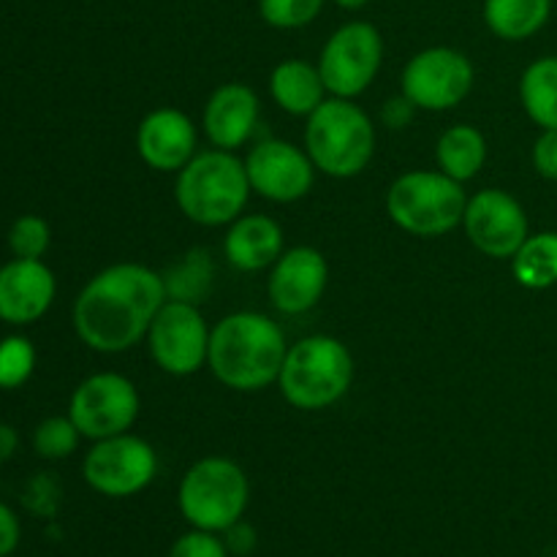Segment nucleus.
I'll return each mask as SVG.
<instances>
[{"instance_id": "1", "label": "nucleus", "mask_w": 557, "mask_h": 557, "mask_svg": "<svg viewBox=\"0 0 557 557\" xmlns=\"http://www.w3.org/2000/svg\"><path fill=\"white\" fill-rule=\"evenodd\" d=\"M169 286L141 264H112L90 277L74 302V330L98 354H123L150 332Z\"/></svg>"}, {"instance_id": "2", "label": "nucleus", "mask_w": 557, "mask_h": 557, "mask_svg": "<svg viewBox=\"0 0 557 557\" xmlns=\"http://www.w3.org/2000/svg\"><path fill=\"white\" fill-rule=\"evenodd\" d=\"M286 354L288 346L281 326L267 315L243 310L215 324L207 364L228 389L259 392L281 379Z\"/></svg>"}, {"instance_id": "3", "label": "nucleus", "mask_w": 557, "mask_h": 557, "mask_svg": "<svg viewBox=\"0 0 557 557\" xmlns=\"http://www.w3.org/2000/svg\"><path fill=\"white\" fill-rule=\"evenodd\" d=\"M250 180L245 161L232 150L196 152L177 172L174 199L183 215L199 226L234 223L250 196Z\"/></svg>"}, {"instance_id": "4", "label": "nucleus", "mask_w": 557, "mask_h": 557, "mask_svg": "<svg viewBox=\"0 0 557 557\" xmlns=\"http://www.w3.org/2000/svg\"><path fill=\"white\" fill-rule=\"evenodd\" d=\"M305 147L315 169L337 180L357 177L375 150V128L368 112L351 98H324L308 117Z\"/></svg>"}, {"instance_id": "5", "label": "nucleus", "mask_w": 557, "mask_h": 557, "mask_svg": "<svg viewBox=\"0 0 557 557\" xmlns=\"http://www.w3.org/2000/svg\"><path fill=\"white\" fill-rule=\"evenodd\" d=\"M354 379L351 351L337 337L310 335L294 343L281 370L286 403L302 411H321L341 400Z\"/></svg>"}, {"instance_id": "6", "label": "nucleus", "mask_w": 557, "mask_h": 557, "mask_svg": "<svg viewBox=\"0 0 557 557\" xmlns=\"http://www.w3.org/2000/svg\"><path fill=\"white\" fill-rule=\"evenodd\" d=\"M250 484L243 468L228 457H205L180 482L177 504L190 528L226 533L248 509Z\"/></svg>"}, {"instance_id": "7", "label": "nucleus", "mask_w": 557, "mask_h": 557, "mask_svg": "<svg viewBox=\"0 0 557 557\" xmlns=\"http://www.w3.org/2000/svg\"><path fill=\"white\" fill-rule=\"evenodd\" d=\"M468 196L462 183L444 172H408L392 183L386 212L413 237H444L466 215Z\"/></svg>"}, {"instance_id": "8", "label": "nucleus", "mask_w": 557, "mask_h": 557, "mask_svg": "<svg viewBox=\"0 0 557 557\" xmlns=\"http://www.w3.org/2000/svg\"><path fill=\"white\" fill-rule=\"evenodd\" d=\"M384 60V38L370 22H346L324 44L319 71L335 98H357L373 85Z\"/></svg>"}, {"instance_id": "9", "label": "nucleus", "mask_w": 557, "mask_h": 557, "mask_svg": "<svg viewBox=\"0 0 557 557\" xmlns=\"http://www.w3.org/2000/svg\"><path fill=\"white\" fill-rule=\"evenodd\" d=\"M473 63L451 47H430L413 54L400 76L403 96L424 112H446L468 98L473 87Z\"/></svg>"}, {"instance_id": "10", "label": "nucleus", "mask_w": 557, "mask_h": 557, "mask_svg": "<svg viewBox=\"0 0 557 557\" xmlns=\"http://www.w3.org/2000/svg\"><path fill=\"white\" fill-rule=\"evenodd\" d=\"M82 473L96 493L107 498H131L150 487L158 473V457L145 438L120 433L92 444Z\"/></svg>"}, {"instance_id": "11", "label": "nucleus", "mask_w": 557, "mask_h": 557, "mask_svg": "<svg viewBox=\"0 0 557 557\" xmlns=\"http://www.w3.org/2000/svg\"><path fill=\"white\" fill-rule=\"evenodd\" d=\"M69 417L82 438L103 441L128 433L139 417V392L120 373H96L82 381L69 403Z\"/></svg>"}, {"instance_id": "12", "label": "nucleus", "mask_w": 557, "mask_h": 557, "mask_svg": "<svg viewBox=\"0 0 557 557\" xmlns=\"http://www.w3.org/2000/svg\"><path fill=\"white\" fill-rule=\"evenodd\" d=\"M210 335L205 315L194 302L166 299L152 319L147 346L158 368L169 375H190L207 364Z\"/></svg>"}, {"instance_id": "13", "label": "nucleus", "mask_w": 557, "mask_h": 557, "mask_svg": "<svg viewBox=\"0 0 557 557\" xmlns=\"http://www.w3.org/2000/svg\"><path fill=\"white\" fill-rule=\"evenodd\" d=\"M468 239L490 259H511L528 239V215L520 201L498 188L479 190L462 215Z\"/></svg>"}, {"instance_id": "14", "label": "nucleus", "mask_w": 557, "mask_h": 557, "mask_svg": "<svg viewBox=\"0 0 557 557\" xmlns=\"http://www.w3.org/2000/svg\"><path fill=\"white\" fill-rule=\"evenodd\" d=\"M250 188L277 205H292L310 194L315 180V166L308 152L292 141L264 139L245 158Z\"/></svg>"}, {"instance_id": "15", "label": "nucleus", "mask_w": 557, "mask_h": 557, "mask_svg": "<svg viewBox=\"0 0 557 557\" xmlns=\"http://www.w3.org/2000/svg\"><path fill=\"white\" fill-rule=\"evenodd\" d=\"M326 277H330V267H326L321 250L299 245V248L281 253V259L272 264L267 288H270L272 305L281 313L299 315L308 313L319 302L326 288Z\"/></svg>"}, {"instance_id": "16", "label": "nucleus", "mask_w": 557, "mask_h": 557, "mask_svg": "<svg viewBox=\"0 0 557 557\" xmlns=\"http://www.w3.org/2000/svg\"><path fill=\"white\" fill-rule=\"evenodd\" d=\"M58 283L41 259H14L0 267V319L5 324H33L52 305Z\"/></svg>"}, {"instance_id": "17", "label": "nucleus", "mask_w": 557, "mask_h": 557, "mask_svg": "<svg viewBox=\"0 0 557 557\" xmlns=\"http://www.w3.org/2000/svg\"><path fill=\"white\" fill-rule=\"evenodd\" d=\"M139 158L156 172H180L196 156V125L180 109H156L136 131Z\"/></svg>"}, {"instance_id": "18", "label": "nucleus", "mask_w": 557, "mask_h": 557, "mask_svg": "<svg viewBox=\"0 0 557 557\" xmlns=\"http://www.w3.org/2000/svg\"><path fill=\"white\" fill-rule=\"evenodd\" d=\"M205 134L218 150H237L253 136L259 123V98L243 82L221 85L205 107Z\"/></svg>"}, {"instance_id": "19", "label": "nucleus", "mask_w": 557, "mask_h": 557, "mask_svg": "<svg viewBox=\"0 0 557 557\" xmlns=\"http://www.w3.org/2000/svg\"><path fill=\"white\" fill-rule=\"evenodd\" d=\"M223 253L239 272H259L275 264L283 253L281 223L267 215L237 218L223 239Z\"/></svg>"}, {"instance_id": "20", "label": "nucleus", "mask_w": 557, "mask_h": 557, "mask_svg": "<svg viewBox=\"0 0 557 557\" xmlns=\"http://www.w3.org/2000/svg\"><path fill=\"white\" fill-rule=\"evenodd\" d=\"M270 92L283 112L294 117H310L324 103L326 87L319 65H310L305 60H283L272 69Z\"/></svg>"}, {"instance_id": "21", "label": "nucleus", "mask_w": 557, "mask_h": 557, "mask_svg": "<svg viewBox=\"0 0 557 557\" xmlns=\"http://www.w3.org/2000/svg\"><path fill=\"white\" fill-rule=\"evenodd\" d=\"M553 0H484V22L504 41H525L547 25Z\"/></svg>"}, {"instance_id": "22", "label": "nucleus", "mask_w": 557, "mask_h": 557, "mask_svg": "<svg viewBox=\"0 0 557 557\" xmlns=\"http://www.w3.org/2000/svg\"><path fill=\"white\" fill-rule=\"evenodd\" d=\"M435 158H438L441 172L455 177L457 183H468L482 172L484 161H487V141H484L482 131L473 125H451L441 134L438 145H435Z\"/></svg>"}, {"instance_id": "23", "label": "nucleus", "mask_w": 557, "mask_h": 557, "mask_svg": "<svg viewBox=\"0 0 557 557\" xmlns=\"http://www.w3.org/2000/svg\"><path fill=\"white\" fill-rule=\"evenodd\" d=\"M520 101L528 117L544 131L557 128V58H539L520 79Z\"/></svg>"}, {"instance_id": "24", "label": "nucleus", "mask_w": 557, "mask_h": 557, "mask_svg": "<svg viewBox=\"0 0 557 557\" xmlns=\"http://www.w3.org/2000/svg\"><path fill=\"white\" fill-rule=\"evenodd\" d=\"M511 270H515L517 283L531 292H544V288L557 283V232L528 234L525 243L511 256Z\"/></svg>"}, {"instance_id": "25", "label": "nucleus", "mask_w": 557, "mask_h": 557, "mask_svg": "<svg viewBox=\"0 0 557 557\" xmlns=\"http://www.w3.org/2000/svg\"><path fill=\"white\" fill-rule=\"evenodd\" d=\"M79 438L82 433L71 422V417H49L33 433V449L44 460H65V457H71L76 451Z\"/></svg>"}, {"instance_id": "26", "label": "nucleus", "mask_w": 557, "mask_h": 557, "mask_svg": "<svg viewBox=\"0 0 557 557\" xmlns=\"http://www.w3.org/2000/svg\"><path fill=\"white\" fill-rule=\"evenodd\" d=\"M36 368V348L27 337L0 341V389H16L25 384Z\"/></svg>"}, {"instance_id": "27", "label": "nucleus", "mask_w": 557, "mask_h": 557, "mask_svg": "<svg viewBox=\"0 0 557 557\" xmlns=\"http://www.w3.org/2000/svg\"><path fill=\"white\" fill-rule=\"evenodd\" d=\"M324 9V0H259L261 20L277 30H297L310 25Z\"/></svg>"}, {"instance_id": "28", "label": "nucleus", "mask_w": 557, "mask_h": 557, "mask_svg": "<svg viewBox=\"0 0 557 557\" xmlns=\"http://www.w3.org/2000/svg\"><path fill=\"white\" fill-rule=\"evenodd\" d=\"M49 239L52 234H49L47 221L38 215L16 218L9 232V245L16 259H41L49 248Z\"/></svg>"}, {"instance_id": "29", "label": "nucleus", "mask_w": 557, "mask_h": 557, "mask_svg": "<svg viewBox=\"0 0 557 557\" xmlns=\"http://www.w3.org/2000/svg\"><path fill=\"white\" fill-rule=\"evenodd\" d=\"M169 557H228V547L223 539H218V533L194 528L172 544Z\"/></svg>"}, {"instance_id": "30", "label": "nucleus", "mask_w": 557, "mask_h": 557, "mask_svg": "<svg viewBox=\"0 0 557 557\" xmlns=\"http://www.w3.org/2000/svg\"><path fill=\"white\" fill-rule=\"evenodd\" d=\"M533 166L544 180H557V128L542 131L533 145Z\"/></svg>"}, {"instance_id": "31", "label": "nucleus", "mask_w": 557, "mask_h": 557, "mask_svg": "<svg viewBox=\"0 0 557 557\" xmlns=\"http://www.w3.org/2000/svg\"><path fill=\"white\" fill-rule=\"evenodd\" d=\"M25 504L30 506L36 515H52L54 504H58V490H54V482L47 476L33 479L30 487H27Z\"/></svg>"}, {"instance_id": "32", "label": "nucleus", "mask_w": 557, "mask_h": 557, "mask_svg": "<svg viewBox=\"0 0 557 557\" xmlns=\"http://www.w3.org/2000/svg\"><path fill=\"white\" fill-rule=\"evenodd\" d=\"M20 547V520L5 504H0V557H9Z\"/></svg>"}, {"instance_id": "33", "label": "nucleus", "mask_w": 557, "mask_h": 557, "mask_svg": "<svg viewBox=\"0 0 557 557\" xmlns=\"http://www.w3.org/2000/svg\"><path fill=\"white\" fill-rule=\"evenodd\" d=\"M223 542H226L228 553L248 555L250 549L256 547V533H253V528H250V525H245V522L239 520L237 525H232V528H228V531H226V539H223Z\"/></svg>"}, {"instance_id": "34", "label": "nucleus", "mask_w": 557, "mask_h": 557, "mask_svg": "<svg viewBox=\"0 0 557 557\" xmlns=\"http://www.w3.org/2000/svg\"><path fill=\"white\" fill-rule=\"evenodd\" d=\"M413 109L417 107H413L406 96L392 98V101H386V107H384V123L392 125V128H403V125L411 120Z\"/></svg>"}, {"instance_id": "35", "label": "nucleus", "mask_w": 557, "mask_h": 557, "mask_svg": "<svg viewBox=\"0 0 557 557\" xmlns=\"http://www.w3.org/2000/svg\"><path fill=\"white\" fill-rule=\"evenodd\" d=\"M16 446H20V435H16V430L11 428V424L0 422V462L9 460V457L16 451Z\"/></svg>"}, {"instance_id": "36", "label": "nucleus", "mask_w": 557, "mask_h": 557, "mask_svg": "<svg viewBox=\"0 0 557 557\" xmlns=\"http://www.w3.org/2000/svg\"><path fill=\"white\" fill-rule=\"evenodd\" d=\"M332 3L341 5V9H346V11H359L368 5V0H332Z\"/></svg>"}]
</instances>
